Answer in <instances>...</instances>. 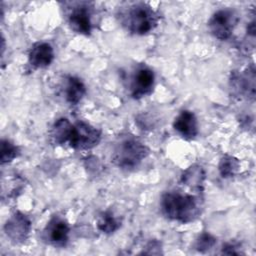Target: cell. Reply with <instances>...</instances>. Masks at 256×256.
<instances>
[{"mask_svg": "<svg viewBox=\"0 0 256 256\" xmlns=\"http://www.w3.org/2000/svg\"><path fill=\"white\" fill-rule=\"evenodd\" d=\"M163 214L174 221L188 223L200 214V202L195 196L179 192H167L162 196Z\"/></svg>", "mask_w": 256, "mask_h": 256, "instance_id": "obj_1", "label": "cell"}, {"mask_svg": "<svg viewBox=\"0 0 256 256\" xmlns=\"http://www.w3.org/2000/svg\"><path fill=\"white\" fill-rule=\"evenodd\" d=\"M120 22L132 34L145 35L158 24L157 13L146 3L130 4L120 12Z\"/></svg>", "mask_w": 256, "mask_h": 256, "instance_id": "obj_2", "label": "cell"}, {"mask_svg": "<svg viewBox=\"0 0 256 256\" xmlns=\"http://www.w3.org/2000/svg\"><path fill=\"white\" fill-rule=\"evenodd\" d=\"M148 152V148L140 140L133 136H125L116 143L112 159L118 167L131 170L146 158Z\"/></svg>", "mask_w": 256, "mask_h": 256, "instance_id": "obj_3", "label": "cell"}, {"mask_svg": "<svg viewBox=\"0 0 256 256\" xmlns=\"http://www.w3.org/2000/svg\"><path fill=\"white\" fill-rule=\"evenodd\" d=\"M66 19L69 27L81 35H90L92 32V11L91 5L87 2L67 3Z\"/></svg>", "mask_w": 256, "mask_h": 256, "instance_id": "obj_4", "label": "cell"}, {"mask_svg": "<svg viewBox=\"0 0 256 256\" xmlns=\"http://www.w3.org/2000/svg\"><path fill=\"white\" fill-rule=\"evenodd\" d=\"M238 20V15L234 10L220 9L211 16L208 21V27L215 38L224 41L231 37Z\"/></svg>", "mask_w": 256, "mask_h": 256, "instance_id": "obj_5", "label": "cell"}, {"mask_svg": "<svg viewBox=\"0 0 256 256\" xmlns=\"http://www.w3.org/2000/svg\"><path fill=\"white\" fill-rule=\"evenodd\" d=\"M101 140V131L92 125L80 121L73 124L69 146L77 150H87L98 145Z\"/></svg>", "mask_w": 256, "mask_h": 256, "instance_id": "obj_6", "label": "cell"}, {"mask_svg": "<svg viewBox=\"0 0 256 256\" xmlns=\"http://www.w3.org/2000/svg\"><path fill=\"white\" fill-rule=\"evenodd\" d=\"M154 72L147 66H139L132 75L130 82L131 96L134 99H140L149 95L154 87Z\"/></svg>", "mask_w": 256, "mask_h": 256, "instance_id": "obj_7", "label": "cell"}, {"mask_svg": "<svg viewBox=\"0 0 256 256\" xmlns=\"http://www.w3.org/2000/svg\"><path fill=\"white\" fill-rule=\"evenodd\" d=\"M69 232L70 227L68 223L62 218L54 217L44 229V238L55 247H64L68 242Z\"/></svg>", "mask_w": 256, "mask_h": 256, "instance_id": "obj_8", "label": "cell"}, {"mask_svg": "<svg viewBox=\"0 0 256 256\" xmlns=\"http://www.w3.org/2000/svg\"><path fill=\"white\" fill-rule=\"evenodd\" d=\"M232 89L241 96L254 99L255 96V69L252 66L243 72H233L230 80Z\"/></svg>", "mask_w": 256, "mask_h": 256, "instance_id": "obj_9", "label": "cell"}, {"mask_svg": "<svg viewBox=\"0 0 256 256\" xmlns=\"http://www.w3.org/2000/svg\"><path fill=\"white\" fill-rule=\"evenodd\" d=\"M6 235L14 242H23L31 230V222L28 217L20 212L15 213L5 224Z\"/></svg>", "mask_w": 256, "mask_h": 256, "instance_id": "obj_10", "label": "cell"}, {"mask_svg": "<svg viewBox=\"0 0 256 256\" xmlns=\"http://www.w3.org/2000/svg\"><path fill=\"white\" fill-rule=\"evenodd\" d=\"M54 60V50L52 46L47 42L35 43L28 54L29 64L35 68L48 67Z\"/></svg>", "mask_w": 256, "mask_h": 256, "instance_id": "obj_11", "label": "cell"}, {"mask_svg": "<svg viewBox=\"0 0 256 256\" xmlns=\"http://www.w3.org/2000/svg\"><path fill=\"white\" fill-rule=\"evenodd\" d=\"M173 127L185 139H193L198 134L197 118L189 110H183L179 113L173 122Z\"/></svg>", "mask_w": 256, "mask_h": 256, "instance_id": "obj_12", "label": "cell"}, {"mask_svg": "<svg viewBox=\"0 0 256 256\" xmlns=\"http://www.w3.org/2000/svg\"><path fill=\"white\" fill-rule=\"evenodd\" d=\"M86 88L84 83L75 76H68L64 85V96L70 105H77L84 97Z\"/></svg>", "mask_w": 256, "mask_h": 256, "instance_id": "obj_13", "label": "cell"}, {"mask_svg": "<svg viewBox=\"0 0 256 256\" xmlns=\"http://www.w3.org/2000/svg\"><path fill=\"white\" fill-rule=\"evenodd\" d=\"M72 128L73 124H71L68 119L60 118L56 120L49 132L51 142L55 145H63L65 143H69Z\"/></svg>", "mask_w": 256, "mask_h": 256, "instance_id": "obj_14", "label": "cell"}, {"mask_svg": "<svg viewBox=\"0 0 256 256\" xmlns=\"http://www.w3.org/2000/svg\"><path fill=\"white\" fill-rule=\"evenodd\" d=\"M205 180V171L202 166L198 164H193L188 167L181 176V181L183 184L197 190L203 188V183Z\"/></svg>", "mask_w": 256, "mask_h": 256, "instance_id": "obj_15", "label": "cell"}, {"mask_svg": "<svg viewBox=\"0 0 256 256\" xmlns=\"http://www.w3.org/2000/svg\"><path fill=\"white\" fill-rule=\"evenodd\" d=\"M120 226L119 221L110 211L102 212L97 220V227L98 229L106 234H111L115 232Z\"/></svg>", "mask_w": 256, "mask_h": 256, "instance_id": "obj_16", "label": "cell"}, {"mask_svg": "<svg viewBox=\"0 0 256 256\" xmlns=\"http://www.w3.org/2000/svg\"><path fill=\"white\" fill-rule=\"evenodd\" d=\"M238 167H239L238 160L229 155H225L224 157H222L218 165L219 172L223 178L232 177L237 171Z\"/></svg>", "mask_w": 256, "mask_h": 256, "instance_id": "obj_17", "label": "cell"}, {"mask_svg": "<svg viewBox=\"0 0 256 256\" xmlns=\"http://www.w3.org/2000/svg\"><path fill=\"white\" fill-rule=\"evenodd\" d=\"M19 154L18 147L9 140L3 139L1 141V162L2 164L13 161Z\"/></svg>", "mask_w": 256, "mask_h": 256, "instance_id": "obj_18", "label": "cell"}, {"mask_svg": "<svg viewBox=\"0 0 256 256\" xmlns=\"http://www.w3.org/2000/svg\"><path fill=\"white\" fill-rule=\"evenodd\" d=\"M216 243V239L209 233H203L199 236L196 242V248L199 251H206L211 249Z\"/></svg>", "mask_w": 256, "mask_h": 256, "instance_id": "obj_19", "label": "cell"}]
</instances>
